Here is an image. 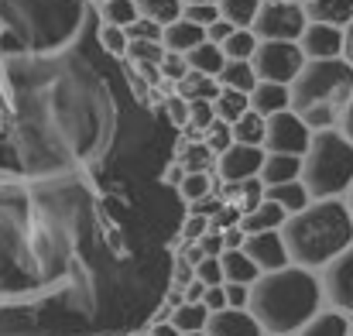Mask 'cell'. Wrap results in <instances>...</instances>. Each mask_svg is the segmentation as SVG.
Returning <instances> with one entry per match:
<instances>
[{
	"label": "cell",
	"instance_id": "cell-1",
	"mask_svg": "<svg viewBox=\"0 0 353 336\" xmlns=\"http://www.w3.org/2000/svg\"><path fill=\"white\" fill-rule=\"evenodd\" d=\"M90 0H0V336H127L172 288L179 127Z\"/></svg>",
	"mask_w": 353,
	"mask_h": 336
},
{
	"label": "cell",
	"instance_id": "cell-2",
	"mask_svg": "<svg viewBox=\"0 0 353 336\" xmlns=\"http://www.w3.org/2000/svg\"><path fill=\"white\" fill-rule=\"evenodd\" d=\"M247 309L268 336H295L323 309V285L312 268L285 264L278 271H261L250 281Z\"/></svg>",
	"mask_w": 353,
	"mask_h": 336
},
{
	"label": "cell",
	"instance_id": "cell-3",
	"mask_svg": "<svg viewBox=\"0 0 353 336\" xmlns=\"http://www.w3.org/2000/svg\"><path fill=\"white\" fill-rule=\"evenodd\" d=\"M288 261L299 268H323L353 244V217L347 199H312L305 210L288 213L281 224Z\"/></svg>",
	"mask_w": 353,
	"mask_h": 336
},
{
	"label": "cell",
	"instance_id": "cell-4",
	"mask_svg": "<svg viewBox=\"0 0 353 336\" xmlns=\"http://www.w3.org/2000/svg\"><path fill=\"white\" fill-rule=\"evenodd\" d=\"M292 110L299 113L312 130L336 127L353 97V66L336 55V59H305L299 76L288 83Z\"/></svg>",
	"mask_w": 353,
	"mask_h": 336
},
{
	"label": "cell",
	"instance_id": "cell-5",
	"mask_svg": "<svg viewBox=\"0 0 353 336\" xmlns=\"http://www.w3.org/2000/svg\"><path fill=\"white\" fill-rule=\"evenodd\" d=\"M302 182L312 199H343L353 186V141L340 127L312 130L302 155Z\"/></svg>",
	"mask_w": 353,
	"mask_h": 336
},
{
	"label": "cell",
	"instance_id": "cell-6",
	"mask_svg": "<svg viewBox=\"0 0 353 336\" xmlns=\"http://www.w3.org/2000/svg\"><path fill=\"white\" fill-rule=\"evenodd\" d=\"M305 24L309 17H305L302 0H261L250 31L261 41H299Z\"/></svg>",
	"mask_w": 353,
	"mask_h": 336
},
{
	"label": "cell",
	"instance_id": "cell-7",
	"mask_svg": "<svg viewBox=\"0 0 353 336\" xmlns=\"http://www.w3.org/2000/svg\"><path fill=\"white\" fill-rule=\"evenodd\" d=\"M250 66L257 72V79H271V83H292L299 76V69L305 66V52L299 41H257Z\"/></svg>",
	"mask_w": 353,
	"mask_h": 336
},
{
	"label": "cell",
	"instance_id": "cell-8",
	"mask_svg": "<svg viewBox=\"0 0 353 336\" xmlns=\"http://www.w3.org/2000/svg\"><path fill=\"white\" fill-rule=\"evenodd\" d=\"M312 141V127L292 110H278L264 117V151H281V155H305Z\"/></svg>",
	"mask_w": 353,
	"mask_h": 336
},
{
	"label": "cell",
	"instance_id": "cell-9",
	"mask_svg": "<svg viewBox=\"0 0 353 336\" xmlns=\"http://www.w3.org/2000/svg\"><path fill=\"white\" fill-rule=\"evenodd\" d=\"M319 285H323V302L353 316V244L343 247L330 264L319 268Z\"/></svg>",
	"mask_w": 353,
	"mask_h": 336
},
{
	"label": "cell",
	"instance_id": "cell-10",
	"mask_svg": "<svg viewBox=\"0 0 353 336\" xmlns=\"http://www.w3.org/2000/svg\"><path fill=\"white\" fill-rule=\"evenodd\" d=\"M261 161H264V148L261 144H240V141H234L223 155H216V179L220 182L257 179L261 175Z\"/></svg>",
	"mask_w": 353,
	"mask_h": 336
},
{
	"label": "cell",
	"instance_id": "cell-11",
	"mask_svg": "<svg viewBox=\"0 0 353 336\" xmlns=\"http://www.w3.org/2000/svg\"><path fill=\"white\" fill-rule=\"evenodd\" d=\"M243 250L247 257L261 268V271H278L288 261V247H285V237L281 230H261V233H247L243 237Z\"/></svg>",
	"mask_w": 353,
	"mask_h": 336
},
{
	"label": "cell",
	"instance_id": "cell-12",
	"mask_svg": "<svg viewBox=\"0 0 353 336\" xmlns=\"http://www.w3.org/2000/svg\"><path fill=\"white\" fill-rule=\"evenodd\" d=\"M299 45H302L305 59H336V55H343V28L309 21L305 31L299 34Z\"/></svg>",
	"mask_w": 353,
	"mask_h": 336
},
{
	"label": "cell",
	"instance_id": "cell-13",
	"mask_svg": "<svg viewBox=\"0 0 353 336\" xmlns=\"http://www.w3.org/2000/svg\"><path fill=\"white\" fill-rule=\"evenodd\" d=\"M206 333L210 336H264L261 323L254 319L250 309H220V313H210L206 319Z\"/></svg>",
	"mask_w": 353,
	"mask_h": 336
},
{
	"label": "cell",
	"instance_id": "cell-14",
	"mask_svg": "<svg viewBox=\"0 0 353 336\" xmlns=\"http://www.w3.org/2000/svg\"><path fill=\"white\" fill-rule=\"evenodd\" d=\"M292 179H302V155L264 151V161H261V182H264V186H278V182H292Z\"/></svg>",
	"mask_w": 353,
	"mask_h": 336
},
{
	"label": "cell",
	"instance_id": "cell-15",
	"mask_svg": "<svg viewBox=\"0 0 353 336\" xmlns=\"http://www.w3.org/2000/svg\"><path fill=\"white\" fill-rule=\"evenodd\" d=\"M199 41H206V28H199L196 21H189V17H179V21H172V24H165L161 28V45L168 48V52H189V48H196Z\"/></svg>",
	"mask_w": 353,
	"mask_h": 336
},
{
	"label": "cell",
	"instance_id": "cell-16",
	"mask_svg": "<svg viewBox=\"0 0 353 336\" xmlns=\"http://www.w3.org/2000/svg\"><path fill=\"white\" fill-rule=\"evenodd\" d=\"M292 97L285 83H271V79H257L250 90V110H257L261 117H271L278 110H288Z\"/></svg>",
	"mask_w": 353,
	"mask_h": 336
},
{
	"label": "cell",
	"instance_id": "cell-17",
	"mask_svg": "<svg viewBox=\"0 0 353 336\" xmlns=\"http://www.w3.org/2000/svg\"><path fill=\"white\" fill-rule=\"evenodd\" d=\"M350 326H353V319L347 313L326 306V309H319L305 326H299L295 336H350Z\"/></svg>",
	"mask_w": 353,
	"mask_h": 336
},
{
	"label": "cell",
	"instance_id": "cell-18",
	"mask_svg": "<svg viewBox=\"0 0 353 336\" xmlns=\"http://www.w3.org/2000/svg\"><path fill=\"white\" fill-rule=\"evenodd\" d=\"M264 199L278 203L285 213H299V210H305V206L312 203V196H309V189H305V182H302V179L278 182V186H264Z\"/></svg>",
	"mask_w": 353,
	"mask_h": 336
},
{
	"label": "cell",
	"instance_id": "cell-19",
	"mask_svg": "<svg viewBox=\"0 0 353 336\" xmlns=\"http://www.w3.org/2000/svg\"><path fill=\"white\" fill-rule=\"evenodd\" d=\"M302 7L309 21H323L336 28H347L353 21V0H302Z\"/></svg>",
	"mask_w": 353,
	"mask_h": 336
},
{
	"label": "cell",
	"instance_id": "cell-20",
	"mask_svg": "<svg viewBox=\"0 0 353 336\" xmlns=\"http://www.w3.org/2000/svg\"><path fill=\"white\" fill-rule=\"evenodd\" d=\"M285 220H288V213H285L278 203L261 199L254 210H247V213L240 217V226H243V233H261V230H281Z\"/></svg>",
	"mask_w": 353,
	"mask_h": 336
},
{
	"label": "cell",
	"instance_id": "cell-21",
	"mask_svg": "<svg viewBox=\"0 0 353 336\" xmlns=\"http://www.w3.org/2000/svg\"><path fill=\"white\" fill-rule=\"evenodd\" d=\"M220 186H223L220 196H223L227 203H234L240 213L254 210V206L264 199V182H261V175H257V179H243V182H220Z\"/></svg>",
	"mask_w": 353,
	"mask_h": 336
},
{
	"label": "cell",
	"instance_id": "cell-22",
	"mask_svg": "<svg viewBox=\"0 0 353 336\" xmlns=\"http://www.w3.org/2000/svg\"><path fill=\"white\" fill-rule=\"evenodd\" d=\"M175 158L185 165V172H216V151L206 144V137L179 144Z\"/></svg>",
	"mask_w": 353,
	"mask_h": 336
},
{
	"label": "cell",
	"instance_id": "cell-23",
	"mask_svg": "<svg viewBox=\"0 0 353 336\" xmlns=\"http://www.w3.org/2000/svg\"><path fill=\"white\" fill-rule=\"evenodd\" d=\"M220 264H223V281H243V285H250L261 275V268L247 257L243 247H227L220 254Z\"/></svg>",
	"mask_w": 353,
	"mask_h": 336
},
{
	"label": "cell",
	"instance_id": "cell-24",
	"mask_svg": "<svg viewBox=\"0 0 353 336\" xmlns=\"http://www.w3.org/2000/svg\"><path fill=\"white\" fill-rule=\"evenodd\" d=\"M185 62H189V69H196V72H206V76H220V69H223V62H227V55H223V48L216 45V41H199L196 48H189L185 52Z\"/></svg>",
	"mask_w": 353,
	"mask_h": 336
},
{
	"label": "cell",
	"instance_id": "cell-25",
	"mask_svg": "<svg viewBox=\"0 0 353 336\" xmlns=\"http://www.w3.org/2000/svg\"><path fill=\"white\" fill-rule=\"evenodd\" d=\"M175 93H182L185 100H216V93H220V79L189 69V72L175 83Z\"/></svg>",
	"mask_w": 353,
	"mask_h": 336
},
{
	"label": "cell",
	"instance_id": "cell-26",
	"mask_svg": "<svg viewBox=\"0 0 353 336\" xmlns=\"http://www.w3.org/2000/svg\"><path fill=\"white\" fill-rule=\"evenodd\" d=\"M216 79H220V86H230V90H243V93H250V90H254V83H257V72H254L250 59H227Z\"/></svg>",
	"mask_w": 353,
	"mask_h": 336
},
{
	"label": "cell",
	"instance_id": "cell-27",
	"mask_svg": "<svg viewBox=\"0 0 353 336\" xmlns=\"http://www.w3.org/2000/svg\"><path fill=\"white\" fill-rule=\"evenodd\" d=\"M213 110H216L220 120L234 123L236 117H243V113L250 110V93L230 90V86H220V93H216V100H213Z\"/></svg>",
	"mask_w": 353,
	"mask_h": 336
},
{
	"label": "cell",
	"instance_id": "cell-28",
	"mask_svg": "<svg viewBox=\"0 0 353 336\" xmlns=\"http://www.w3.org/2000/svg\"><path fill=\"white\" fill-rule=\"evenodd\" d=\"M216 186H220L216 172H185V179H182V186H179V196H182V203L189 206V203H196V199L216 192Z\"/></svg>",
	"mask_w": 353,
	"mask_h": 336
},
{
	"label": "cell",
	"instance_id": "cell-29",
	"mask_svg": "<svg viewBox=\"0 0 353 336\" xmlns=\"http://www.w3.org/2000/svg\"><path fill=\"white\" fill-rule=\"evenodd\" d=\"M182 333H192V330H206V319H210V309L203 306V302H182V306H175L172 309V316H168Z\"/></svg>",
	"mask_w": 353,
	"mask_h": 336
},
{
	"label": "cell",
	"instance_id": "cell-30",
	"mask_svg": "<svg viewBox=\"0 0 353 336\" xmlns=\"http://www.w3.org/2000/svg\"><path fill=\"white\" fill-rule=\"evenodd\" d=\"M137 14L165 28L182 17V0H137Z\"/></svg>",
	"mask_w": 353,
	"mask_h": 336
},
{
	"label": "cell",
	"instance_id": "cell-31",
	"mask_svg": "<svg viewBox=\"0 0 353 336\" xmlns=\"http://www.w3.org/2000/svg\"><path fill=\"white\" fill-rule=\"evenodd\" d=\"M230 127H234V141H240V144H261L264 148V117L257 110H247L243 117H236Z\"/></svg>",
	"mask_w": 353,
	"mask_h": 336
},
{
	"label": "cell",
	"instance_id": "cell-32",
	"mask_svg": "<svg viewBox=\"0 0 353 336\" xmlns=\"http://www.w3.org/2000/svg\"><path fill=\"white\" fill-rule=\"evenodd\" d=\"M261 0H220V17H227L234 28H250L257 17Z\"/></svg>",
	"mask_w": 353,
	"mask_h": 336
},
{
	"label": "cell",
	"instance_id": "cell-33",
	"mask_svg": "<svg viewBox=\"0 0 353 336\" xmlns=\"http://www.w3.org/2000/svg\"><path fill=\"white\" fill-rule=\"evenodd\" d=\"M137 0H103L100 3V21L103 24H120L127 28L130 21H137Z\"/></svg>",
	"mask_w": 353,
	"mask_h": 336
},
{
	"label": "cell",
	"instance_id": "cell-34",
	"mask_svg": "<svg viewBox=\"0 0 353 336\" xmlns=\"http://www.w3.org/2000/svg\"><path fill=\"white\" fill-rule=\"evenodd\" d=\"M257 41H261V38H257L250 28H236L220 48H223V55H227V59H250V55H254V48H257Z\"/></svg>",
	"mask_w": 353,
	"mask_h": 336
},
{
	"label": "cell",
	"instance_id": "cell-35",
	"mask_svg": "<svg viewBox=\"0 0 353 336\" xmlns=\"http://www.w3.org/2000/svg\"><path fill=\"white\" fill-rule=\"evenodd\" d=\"M127 62H161L165 59V45L154 38H130L127 45Z\"/></svg>",
	"mask_w": 353,
	"mask_h": 336
},
{
	"label": "cell",
	"instance_id": "cell-36",
	"mask_svg": "<svg viewBox=\"0 0 353 336\" xmlns=\"http://www.w3.org/2000/svg\"><path fill=\"white\" fill-rule=\"evenodd\" d=\"M97 38H100V45H103V52H107V55H114V59H123V55H127L130 38H127V31H123L120 24H103V21H100Z\"/></svg>",
	"mask_w": 353,
	"mask_h": 336
},
{
	"label": "cell",
	"instance_id": "cell-37",
	"mask_svg": "<svg viewBox=\"0 0 353 336\" xmlns=\"http://www.w3.org/2000/svg\"><path fill=\"white\" fill-rule=\"evenodd\" d=\"M161 107H165V117H168V123L172 127H185L189 123V100L182 97V93H168L165 100H161Z\"/></svg>",
	"mask_w": 353,
	"mask_h": 336
},
{
	"label": "cell",
	"instance_id": "cell-38",
	"mask_svg": "<svg viewBox=\"0 0 353 336\" xmlns=\"http://www.w3.org/2000/svg\"><path fill=\"white\" fill-rule=\"evenodd\" d=\"M206 144H210L216 155H223V151L234 144V127H230L227 120H220V117H216V120L210 123V130H206Z\"/></svg>",
	"mask_w": 353,
	"mask_h": 336
},
{
	"label": "cell",
	"instance_id": "cell-39",
	"mask_svg": "<svg viewBox=\"0 0 353 336\" xmlns=\"http://www.w3.org/2000/svg\"><path fill=\"white\" fill-rule=\"evenodd\" d=\"M182 17L196 21L199 28H210L220 17V3H182Z\"/></svg>",
	"mask_w": 353,
	"mask_h": 336
},
{
	"label": "cell",
	"instance_id": "cell-40",
	"mask_svg": "<svg viewBox=\"0 0 353 336\" xmlns=\"http://www.w3.org/2000/svg\"><path fill=\"white\" fill-rule=\"evenodd\" d=\"M206 230H210V217H203V213H189V210H185V220H182V230H179V244L199 240Z\"/></svg>",
	"mask_w": 353,
	"mask_h": 336
},
{
	"label": "cell",
	"instance_id": "cell-41",
	"mask_svg": "<svg viewBox=\"0 0 353 336\" xmlns=\"http://www.w3.org/2000/svg\"><path fill=\"white\" fill-rule=\"evenodd\" d=\"M158 66H161V76H165L168 83H179V79L189 72V62H185V55H182V52H168V48H165V59H161Z\"/></svg>",
	"mask_w": 353,
	"mask_h": 336
},
{
	"label": "cell",
	"instance_id": "cell-42",
	"mask_svg": "<svg viewBox=\"0 0 353 336\" xmlns=\"http://www.w3.org/2000/svg\"><path fill=\"white\" fill-rule=\"evenodd\" d=\"M196 278L203 285H223V264H220V257H203L196 264Z\"/></svg>",
	"mask_w": 353,
	"mask_h": 336
},
{
	"label": "cell",
	"instance_id": "cell-43",
	"mask_svg": "<svg viewBox=\"0 0 353 336\" xmlns=\"http://www.w3.org/2000/svg\"><path fill=\"white\" fill-rule=\"evenodd\" d=\"M123 31H127V38H154V41H161V24H154V21H148V17L130 21Z\"/></svg>",
	"mask_w": 353,
	"mask_h": 336
},
{
	"label": "cell",
	"instance_id": "cell-44",
	"mask_svg": "<svg viewBox=\"0 0 353 336\" xmlns=\"http://www.w3.org/2000/svg\"><path fill=\"white\" fill-rule=\"evenodd\" d=\"M192 278H196V264L185 261L182 254H175V264H172V285H175V288H185Z\"/></svg>",
	"mask_w": 353,
	"mask_h": 336
},
{
	"label": "cell",
	"instance_id": "cell-45",
	"mask_svg": "<svg viewBox=\"0 0 353 336\" xmlns=\"http://www.w3.org/2000/svg\"><path fill=\"white\" fill-rule=\"evenodd\" d=\"M223 288H227V306L247 309V302H250V285H243V281H223Z\"/></svg>",
	"mask_w": 353,
	"mask_h": 336
},
{
	"label": "cell",
	"instance_id": "cell-46",
	"mask_svg": "<svg viewBox=\"0 0 353 336\" xmlns=\"http://www.w3.org/2000/svg\"><path fill=\"white\" fill-rule=\"evenodd\" d=\"M240 217H243V213L236 210L234 203H223V210H220L216 217H210V226H213V230H227V226L240 224Z\"/></svg>",
	"mask_w": 353,
	"mask_h": 336
},
{
	"label": "cell",
	"instance_id": "cell-47",
	"mask_svg": "<svg viewBox=\"0 0 353 336\" xmlns=\"http://www.w3.org/2000/svg\"><path fill=\"white\" fill-rule=\"evenodd\" d=\"M199 247H203V254H206V257H220V254H223V233L210 226V230L199 237Z\"/></svg>",
	"mask_w": 353,
	"mask_h": 336
},
{
	"label": "cell",
	"instance_id": "cell-48",
	"mask_svg": "<svg viewBox=\"0 0 353 336\" xmlns=\"http://www.w3.org/2000/svg\"><path fill=\"white\" fill-rule=\"evenodd\" d=\"M203 306H206L210 313L227 309V288H223V285H206V292H203Z\"/></svg>",
	"mask_w": 353,
	"mask_h": 336
},
{
	"label": "cell",
	"instance_id": "cell-49",
	"mask_svg": "<svg viewBox=\"0 0 353 336\" xmlns=\"http://www.w3.org/2000/svg\"><path fill=\"white\" fill-rule=\"evenodd\" d=\"M234 31H236V28L230 24V21H227V17H216V21L206 28V38H210V41H216V45H223V41H227Z\"/></svg>",
	"mask_w": 353,
	"mask_h": 336
},
{
	"label": "cell",
	"instance_id": "cell-50",
	"mask_svg": "<svg viewBox=\"0 0 353 336\" xmlns=\"http://www.w3.org/2000/svg\"><path fill=\"white\" fill-rule=\"evenodd\" d=\"M220 233H223V250H227V247H243V237H247V233H243L240 224L227 226V230H220Z\"/></svg>",
	"mask_w": 353,
	"mask_h": 336
},
{
	"label": "cell",
	"instance_id": "cell-51",
	"mask_svg": "<svg viewBox=\"0 0 353 336\" xmlns=\"http://www.w3.org/2000/svg\"><path fill=\"white\" fill-rule=\"evenodd\" d=\"M151 336H182V330L172 319H154L151 323Z\"/></svg>",
	"mask_w": 353,
	"mask_h": 336
},
{
	"label": "cell",
	"instance_id": "cell-52",
	"mask_svg": "<svg viewBox=\"0 0 353 336\" xmlns=\"http://www.w3.org/2000/svg\"><path fill=\"white\" fill-rule=\"evenodd\" d=\"M347 137L353 141V97H350V103H347V110H343V117H340V123H336Z\"/></svg>",
	"mask_w": 353,
	"mask_h": 336
},
{
	"label": "cell",
	"instance_id": "cell-53",
	"mask_svg": "<svg viewBox=\"0 0 353 336\" xmlns=\"http://www.w3.org/2000/svg\"><path fill=\"white\" fill-rule=\"evenodd\" d=\"M343 59L353 66V21L343 28Z\"/></svg>",
	"mask_w": 353,
	"mask_h": 336
},
{
	"label": "cell",
	"instance_id": "cell-54",
	"mask_svg": "<svg viewBox=\"0 0 353 336\" xmlns=\"http://www.w3.org/2000/svg\"><path fill=\"white\" fill-rule=\"evenodd\" d=\"M127 336H151V326H137V330H130Z\"/></svg>",
	"mask_w": 353,
	"mask_h": 336
},
{
	"label": "cell",
	"instance_id": "cell-55",
	"mask_svg": "<svg viewBox=\"0 0 353 336\" xmlns=\"http://www.w3.org/2000/svg\"><path fill=\"white\" fill-rule=\"evenodd\" d=\"M343 199H347V210H350V217H353V186L347 189V196H343Z\"/></svg>",
	"mask_w": 353,
	"mask_h": 336
},
{
	"label": "cell",
	"instance_id": "cell-56",
	"mask_svg": "<svg viewBox=\"0 0 353 336\" xmlns=\"http://www.w3.org/2000/svg\"><path fill=\"white\" fill-rule=\"evenodd\" d=\"M182 3H220V0H182Z\"/></svg>",
	"mask_w": 353,
	"mask_h": 336
},
{
	"label": "cell",
	"instance_id": "cell-57",
	"mask_svg": "<svg viewBox=\"0 0 353 336\" xmlns=\"http://www.w3.org/2000/svg\"><path fill=\"white\" fill-rule=\"evenodd\" d=\"M182 336H210L206 330H192V333H182Z\"/></svg>",
	"mask_w": 353,
	"mask_h": 336
},
{
	"label": "cell",
	"instance_id": "cell-58",
	"mask_svg": "<svg viewBox=\"0 0 353 336\" xmlns=\"http://www.w3.org/2000/svg\"><path fill=\"white\" fill-rule=\"evenodd\" d=\"M90 3H97V7H100V3H103V0H90Z\"/></svg>",
	"mask_w": 353,
	"mask_h": 336
},
{
	"label": "cell",
	"instance_id": "cell-59",
	"mask_svg": "<svg viewBox=\"0 0 353 336\" xmlns=\"http://www.w3.org/2000/svg\"><path fill=\"white\" fill-rule=\"evenodd\" d=\"M350 336H353V326H350Z\"/></svg>",
	"mask_w": 353,
	"mask_h": 336
},
{
	"label": "cell",
	"instance_id": "cell-60",
	"mask_svg": "<svg viewBox=\"0 0 353 336\" xmlns=\"http://www.w3.org/2000/svg\"><path fill=\"white\" fill-rule=\"evenodd\" d=\"M264 336H268V333H264Z\"/></svg>",
	"mask_w": 353,
	"mask_h": 336
}]
</instances>
